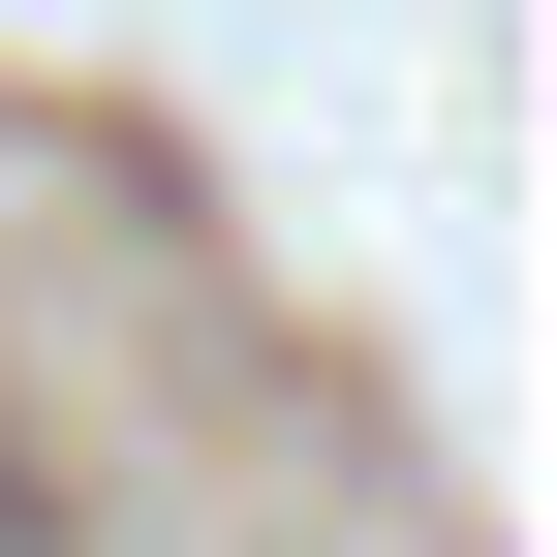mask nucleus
I'll use <instances>...</instances> for the list:
<instances>
[{"instance_id":"nucleus-1","label":"nucleus","mask_w":557,"mask_h":557,"mask_svg":"<svg viewBox=\"0 0 557 557\" xmlns=\"http://www.w3.org/2000/svg\"><path fill=\"white\" fill-rule=\"evenodd\" d=\"M0 557H32V465H0Z\"/></svg>"}]
</instances>
